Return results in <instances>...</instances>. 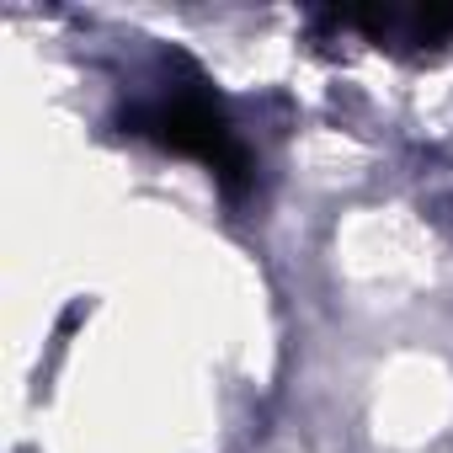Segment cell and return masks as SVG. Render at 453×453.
Wrapping results in <instances>:
<instances>
[{"mask_svg":"<svg viewBox=\"0 0 453 453\" xmlns=\"http://www.w3.org/2000/svg\"><path fill=\"white\" fill-rule=\"evenodd\" d=\"M128 134L181 155V160H197L224 192H246L251 187V150L241 144L230 112H224L219 91L208 86V75L187 59H171V75L123 112Z\"/></svg>","mask_w":453,"mask_h":453,"instance_id":"1","label":"cell"},{"mask_svg":"<svg viewBox=\"0 0 453 453\" xmlns=\"http://www.w3.org/2000/svg\"><path fill=\"white\" fill-rule=\"evenodd\" d=\"M320 22L342 27V33H363L379 49L395 54H437L442 43H453V12H326Z\"/></svg>","mask_w":453,"mask_h":453,"instance_id":"2","label":"cell"}]
</instances>
